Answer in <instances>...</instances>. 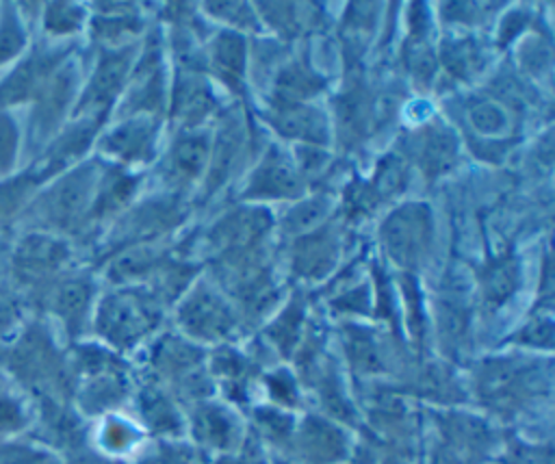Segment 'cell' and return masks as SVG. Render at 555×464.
Listing matches in <instances>:
<instances>
[{"label":"cell","instance_id":"10","mask_svg":"<svg viewBox=\"0 0 555 464\" xmlns=\"http://www.w3.org/2000/svg\"><path fill=\"white\" fill-rule=\"evenodd\" d=\"M301 184L297 173L280 156H269L251 178L249 193L264 197H288L299 193Z\"/></svg>","mask_w":555,"mask_h":464},{"label":"cell","instance_id":"19","mask_svg":"<svg viewBox=\"0 0 555 464\" xmlns=\"http://www.w3.org/2000/svg\"><path fill=\"white\" fill-rule=\"evenodd\" d=\"M212 63L228 82H238L245 63V48L241 37L232 33L219 35L212 46Z\"/></svg>","mask_w":555,"mask_h":464},{"label":"cell","instance_id":"3","mask_svg":"<svg viewBox=\"0 0 555 464\" xmlns=\"http://www.w3.org/2000/svg\"><path fill=\"white\" fill-rule=\"evenodd\" d=\"M69 56L61 43L30 46V50L0 76V111L26 108L50 72Z\"/></svg>","mask_w":555,"mask_h":464},{"label":"cell","instance_id":"2","mask_svg":"<svg viewBox=\"0 0 555 464\" xmlns=\"http://www.w3.org/2000/svg\"><path fill=\"white\" fill-rule=\"evenodd\" d=\"M78 93L76 65L67 56L50 72L33 102L26 106V150L39 154L65 128V119L74 113Z\"/></svg>","mask_w":555,"mask_h":464},{"label":"cell","instance_id":"12","mask_svg":"<svg viewBox=\"0 0 555 464\" xmlns=\"http://www.w3.org/2000/svg\"><path fill=\"white\" fill-rule=\"evenodd\" d=\"M85 9L76 2H46L39 7V24L50 43L76 35L85 26Z\"/></svg>","mask_w":555,"mask_h":464},{"label":"cell","instance_id":"17","mask_svg":"<svg viewBox=\"0 0 555 464\" xmlns=\"http://www.w3.org/2000/svg\"><path fill=\"white\" fill-rule=\"evenodd\" d=\"M89 284L78 278L59 282L50 293V308L61 319H78L89 301Z\"/></svg>","mask_w":555,"mask_h":464},{"label":"cell","instance_id":"16","mask_svg":"<svg viewBox=\"0 0 555 464\" xmlns=\"http://www.w3.org/2000/svg\"><path fill=\"white\" fill-rule=\"evenodd\" d=\"M267 228L264 215L260 217L256 210L251 212H241L225 217L217 228L215 236L221 241V245H234V247H245L254 239H258Z\"/></svg>","mask_w":555,"mask_h":464},{"label":"cell","instance_id":"13","mask_svg":"<svg viewBox=\"0 0 555 464\" xmlns=\"http://www.w3.org/2000/svg\"><path fill=\"white\" fill-rule=\"evenodd\" d=\"M275 128L295 139H308V141H323L325 139V121L323 117L308 108V106H282L278 108V117L273 119Z\"/></svg>","mask_w":555,"mask_h":464},{"label":"cell","instance_id":"4","mask_svg":"<svg viewBox=\"0 0 555 464\" xmlns=\"http://www.w3.org/2000/svg\"><path fill=\"white\" fill-rule=\"evenodd\" d=\"M130 67V50H113L100 56L89 82L80 89L72 117L100 121L117 98Z\"/></svg>","mask_w":555,"mask_h":464},{"label":"cell","instance_id":"20","mask_svg":"<svg viewBox=\"0 0 555 464\" xmlns=\"http://www.w3.org/2000/svg\"><path fill=\"white\" fill-rule=\"evenodd\" d=\"M210 102L212 100L208 95V89L193 78L180 82L176 91V113L186 121H197L199 117H204L210 108Z\"/></svg>","mask_w":555,"mask_h":464},{"label":"cell","instance_id":"14","mask_svg":"<svg viewBox=\"0 0 555 464\" xmlns=\"http://www.w3.org/2000/svg\"><path fill=\"white\" fill-rule=\"evenodd\" d=\"M455 158V139L444 128H431L423 132L418 143V160L423 169L434 176L447 169Z\"/></svg>","mask_w":555,"mask_h":464},{"label":"cell","instance_id":"7","mask_svg":"<svg viewBox=\"0 0 555 464\" xmlns=\"http://www.w3.org/2000/svg\"><path fill=\"white\" fill-rule=\"evenodd\" d=\"M50 182L41 167L33 160L24 165L13 176L0 180V228L17 223L22 212L28 208L39 189Z\"/></svg>","mask_w":555,"mask_h":464},{"label":"cell","instance_id":"24","mask_svg":"<svg viewBox=\"0 0 555 464\" xmlns=\"http://www.w3.org/2000/svg\"><path fill=\"white\" fill-rule=\"evenodd\" d=\"M323 210H325L323 202H308V204H304L299 210H293V215L288 217V228H291V230L306 228V225H310L312 221H317V219L323 215Z\"/></svg>","mask_w":555,"mask_h":464},{"label":"cell","instance_id":"18","mask_svg":"<svg viewBox=\"0 0 555 464\" xmlns=\"http://www.w3.org/2000/svg\"><path fill=\"white\" fill-rule=\"evenodd\" d=\"M334 262V241L330 234H314L304 239L295 252V269L317 273L330 269Z\"/></svg>","mask_w":555,"mask_h":464},{"label":"cell","instance_id":"6","mask_svg":"<svg viewBox=\"0 0 555 464\" xmlns=\"http://www.w3.org/2000/svg\"><path fill=\"white\" fill-rule=\"evenodd\" d=\"M386 249L397 262L414 265L429 245V215L423 206L397 210L384 225Z\"/></svg>","mask_w":555,"mask_h":464},{"label":"cell","instance_id":"8","mask_svg":"<svg viewBox=\"0 0 555 464\" xmlns=\"http://www.w3.org/2000/svg\"><path fill=\"white\" fill-rule=\"evenodd\" d=\"M33 46L28 17L20 2H0V76Z\"/></svg>","mask_w":555,"mask_h":464},{"label":"cell","instance_id":"15","mask_svg":"<svg viewBox=\"0 0 555 464\" xmlns=\"http://www.w3.org/2000/svg\"><path fill=\"white\" fill-rule=\"evenodd\" d=\"M206 139L204 137H182L171 150L169 156V171L176 180H191L199 173L206 160Z\"/></svg>","mask_w":555,"mask_h":464},{"label":"cell","instance_id":"1","mask_svg":"<svg viewBox=\"0 0 555 464\" xmlns=\"http://www.w3.org/2000/svg\"><path fill=\"white\" fill-rule=\"evenodd\" d=\"M98 180L100 171L95 163H76L39 189L17 223L24 221L28 230L54 234L74 230L82 219H89Z\"/></svg>","mask_w":555,"mask_h":464},{"label":"cell","instance_id":"21","mask_svg":"<svg viewBox=\"0 0 555 464\" xmlns=\"http://www.w3.org/2000/svg\"><path fill=\"white\" fill-rule=\"evenodd\" d=\"M321 87V80L317 76H312L310 72L301 69V67H291L284 72L282 80H280V95L284 102H295L304 95L314 93V89Z\"/></svg>","mask_w":555,"mask_h":464},{"label":"cell","instance_id":"11","mask_svg":"<svg viewBox=\"0 0 555 464\" xmlns=\"http://www.w3.org/2000/svg\"><path fill=\"white\" fill-rule=\"evenodd\" d=\"M24 152L26 134L20 111H0V180L24 167Z\"/></svg>","mask_w":555,"mask_h":464},{"label":"cell","instance_id":"9","mask_svg":"<svg viewBox=\"0 0 555 464\" xmlns=\"http://www.w3.org/2000/svg\"><path fill=\"white\" fill-rule=\"evenodd\" d=\"M152 124L143 117L128 119L104 134L100 147L104 154L117 160H141L150 154Z\"/></svg>","mask_w":555,"mask_h":464},{"label":"cell","instance_id":"5","mask_svg":"<svg viewBox=\"0 0 555 464\" xmlns=\"http://www.w3.org/2000/svg\"><path fill=\"white\" fill-rule=\"evenodd\" d=\"M67 260L69 245L59 234L43 230H26L22 236H17L11 252L15 275L28 282H37L56 273L65 267Z\"/></svg>","mask_w":555,"mask_h":464},{"label":"cell","instance_id":"22","mask_svg":"<svg viewBox=\"0 0 555 464\" xmlns=\"http://www.w3.org/2000/svg\"><path fill=\"white\" fill-rule=\"evenodd\" d=\"M24 423H26V412L20 399L7 390H0V436L20 431Z\"/></svg>","mask_w":555,"mask_h":464},{"label":"cell","instance_id":"23","mask_svg":"<svg viewBox=\"0 0 555 464\" xmlns=\"http://www.w3.org/2000/svg\"><path fill=\"white\" fill-rule=\"evenodd\" d=\"M470 119H473L475 128L486 132V134L499 132L503 128V124H505V115L501 113V108L494 106V104H488V102L477 104L473 108V113H470Z\"/></svg>","mask_w":555,"mask_h":464}]
</instances>
